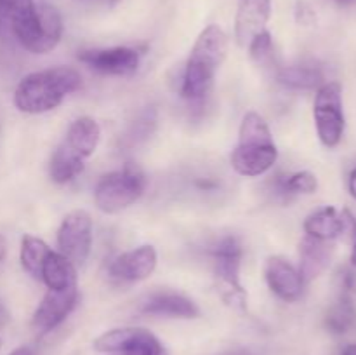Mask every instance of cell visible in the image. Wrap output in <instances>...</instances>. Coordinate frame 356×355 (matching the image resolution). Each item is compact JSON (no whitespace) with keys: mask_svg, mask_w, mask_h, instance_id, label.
<instances>
[{"mask_svg":"<svg viewBox=\"0 0 356 355\" xmlns=\"http://www.w3.org/2000/svg\"><path fill=\"white\" fill-rule=\"evenodd\" d=\"M0 37L14 38L33 54H45L63 37L61 14L33 0H0Z\"/></svg>","mask_w":356,"mask_h":355,"instance_id":"1","label":"cell"},{"mask_svg":"<svg viewBox=\"0 0 356 355\" xmlns=\"http://www.w3.org/2000/svg\"><path fill=\"white\" fill-rule=\"evenodd\" d=\"M80 86H82V77L70 66H56V68L33 72L17 84L14 104L24 113H45L58 108L63 100L68 94L79 90Z\"/></svg>","mask_w":356,"mask_h":355,"instance_id":"2","label":"cell"},{"mask_svg":"<svg viewBox=\"0 0 356 355\" xmlns=\"http://www.w3.org/2000/svg\"><path fill=\"white\" fill-rule=\"evenodd\" d=\"M228 54V35L218 24H209L195 42L183 75L181 94L188 101H202L211 90L216 73Z\"/></svg>","mask_w":356,"mask_h":355,"instance_id":"3","label":"cell"},{"mask_svg":"<svg viewBox=\"0 0 356 355\" xmlns=\"http://www.w3.org/2000/svg\"><path fill=\"white\" fill-rule=\"evenodd\" d=\"M278 150L266 120L256 111H249L240 124L238 145L232 153V166L247 178L263 176L275 166Z\"/></svg>","mask_w":356,"mask_h":355,"instance_id":"4","label":"cell"},{"mask_svg":"<svg viewBox=\"0 0 356 355\" xmlns=\"http://www.w3.org/2000/svg\"><path fill=\"white\" fill-rule=\"evenodd\" d=\"M101 127L94 118L80 117L70 125L61 145L52 153L49 174L54 183H68L83 171L86 160L96 152Z\"/></svg>","mask_w":356,"mask_h":355,"instance_id":"5","label":"cell"},{"mask_svg":"<svg viewBox=\"0 0 356 355\" xmlns=\"http://www.w3.org/2000/svg\"><path fill=\"white\" fill-rule=\"evenodd\" d=\"M243 249L236 237L226 235L212 249L214 261V277L218 282V291L226 305L243 312L247 306V294L240 284V265H242Z\"/></svg>","mask_w":356,"mask_h":355,"instance_id":"6","label":"cell"},{"mask_svg":"<svg viewBox=\"0 0 356 355\" xmlns=\"http://www.w3.org/2000/svg\"><path fill=\"white\" fill-rule=\"evenodd\" d=\"M146 176L138 167H124L108 173L94 188V202L106 214H117L138 202L145 194Z\"/></svg>","mask_w":356,"mask_h":355,"instance_id":"7","label":"cell"},{"mask_svg":"<svg viewBox=\"0 0 356 355\" xmlns=\"http://www.w3.org/2000/svg\"><path fill=\"white\" fill-rule=\"evenodd\" d=\"M313 117L320 141L327 148L339 145L346 125L343 111V89L339 82H327L316 89Z\"/></svg>","mask_w":356,"mask_h":355,"instance_id":"8","label":"cell"},{"mask_svg":"<svg viewBox=\"0 0 356 355\" xmlns=\"http://www.w3.org/2000/svg\"><path fill=\"white\" fill-rule=\"evenodd\" d=\"M94 350L115 355H167L159 338L143 327H117L94 340Z\"/></svg>","mask_w":356,"mask_h":355,"instance_id":"9","label":"cell"},{"mask_svg":"<svg viewBox=\"0 0 356 355\" xmlns=\"http://www.w3.org/2000/svg\"><path fill=\"white\" fill-rule=\"evenodd\" d=\"M59 253L73 265H82L92 247V219L87 211L68 212L58 230Z\"/></svg>","mask_w":356,"mask_h":355,"instance_id":"10","label":"cell"},{"mask_svg":"<svg viewBox=\"0 0 356 355\" xmlns=\"http://www.w3.org/2000/svg\"><path fill=\"white\" fill-rule=\"evenodd\" d=\"M79 301V289L76 285L68 289H49L47 294L40 301L31 317V327L38 336L54 331L59 324L66 320V317L73 312Z\"/></svg>","mask_w":356,"mask_h":355,"instance_id":"11","label":"cell"},{"mask_svg":"<svg viewBox=\"0 0 356 355\" xmlns=\"http://www.w3.org/2000/svg\"><path fill=\"white\" fill-rule=\"evenodd\" d=\"M79 59L103 75L131 77L138 72L141 52L134 47L89 49L80 52Z\"/></svg>","mask_w":356,"mask_h":355,"instance_id":"12","label":"cell"},{"mask_svg":"<svg viewBox=\"0 0 356 355\" xmlns=\"http://www.w3.org/2000/svg\"><path fill=\"white\" fill-rule=\"evenodd\" d=\"M264 275H266V282L270 285L271 292L277 298H280L282 301L294 303L301 299L306 282L302 281L299 268L289 263L285 258H268L266 267H264Z\"/></svg>","mask_w":356,"mask_h":355,"instance_id":"13","label":"cell"},{"mask_svg":"<svg viewBox=\"0 0 356 355\" xmlns=\"http://www.w3.org/2000/svg\"><path fill=\"white\" fill-rule=\"evenodd\" d=\"M156 251L153 246H139L122 253L110 265V277L120 282H141L155 271Z\"/></svg>","mask_w":356,"mask_h":355,"instance_id":"14","label":"cell"},{"mask_svg":"<svg viewBox=\"0 0 356 355\" xmlns=\"http://www.w3.org/2000/svg\"><path fill=\"white\" fill-rule=\"evenodd\" d=\"M271 16V0H238L235 37L238 45L249 47L257 33L266 30Z\"/></svg>","mask_w":356,"mask_h":355,"instance_id":"15","label":"cell"},{"mask_svg":"<svg viewBox=\"0 0 356 355\" xmlns=\"http://www.w3.org/2000/svg\"><path fill=\"white\" fill-rule=\"evenodd\" d=\"M141 312L146 315L169 317V319H197L200 317V308L193 299L174 291L152 292L143 303Z\"/></svg>","mask_w":356,"mask_h":355,"instance_id":"16","label":"cell"},{"mask_svg":"<svg viewBox=\"0 0 356 355\" xmlns=\"http://www.w3.org/2000/svg\"><path fill=\"white\" fill-rule=\"evenodd\" d=\"M301 277L305 282H312L313 278H316L318 275H322V271L327 270L330 260H332V247L329 246L327 240H318L313 239V237L306 235V239L301 242Z\"/></svg>","mask_w":356,"mask_h":355,"instance_id":"17","label":"cell"},{"mask_svg":"<svg viewBox=\"0 0 356 355\" xmlns=\"http://www.w3.org/2000/svg\"><path fill=\"white\" fill-rule=\"evenodd\" d=\"M40 281L47 285L49 289H68L76 285V268L68 258L63 256L61 253L51 251L47 260L44 261L42 267Z\"/></svg>","mask_w":356,"mask_h":355,"instance_id":"18","label":"cell"},{"mask_svg":"<svg viewBox=\"0 0 356 355\" xmlns=\"http://www.w3.org/2000/svg\"><path fill=\"white\" fill-rule=\"evenodd\" d=\"M305 232L318 240H334L343 235V216L336 207H322L305 219Z\"/></svg>","mask_w":356,"mask_h":355,"instance_id":"19","label":"cell"},{"mask_svg":"<svg viewBox=\"0 0 356 355\" xmlns=\"http://www.w3.org/2000/svg\"><path fill=\"white\" fill-rule=\"evenodd\" d=\"M277 80L284 87L292 90H312L323 86V73L318 66L296 65L280 68L277 73Z\"/></svg>","mask_w":356,"mask_h":355,"instance_id":"20","label":"cell"},{"mask_svg":"<svg viewBox=\"0 0 356 355\" xmlns=\"http://www.w3.org/2000/svg\"><path fill=\"white\" fill-rule=\"evenodd\" d=\"M51 251V247L38 237L24 235L23 240H21V265L31 277L40 278L44 261L47 260Z\"/></svg>","mask_w":356,"mask_h":355,"instance_id":"21","label":"cell"},{"mask_svg":"<svg viewBox=\"0 0 356 355\" xmlns=\"http://www.w3.org/2000/svg\"><path fill=\"white\" fill-rule=\"evenodd\" d=\"M356 326V308L350 296H341L339 301L329 310L325 327L334 334H346Z\"/></svg>","mask_w":356,"mask_h":355,"instance_id":"22","label":"cell"},{"mask_svg":"<svg viewBox=\"0 0 356 355\" xmlns=\"http://www.w3.org/2000/svg\"><path fill=\"white\" fill-rule=\"evenodd\" d=\"M316 188H318V180L309 171H299V173H294L277 181V194L285 198L299 194H315Z\"/></svg>","mask_w":356,"mask_h":355,"instance_id":"23","label":"cell"},{"mask_svg":"<svg viewBox=\"0 0 356 355\" xmlns=\"http://www.w3.org/2000/svg\"><path fill=\"white\" fill-rule=\"evenodd\" d=\"M249 52L250 58L254 59L259 65H264L270 59H273V38H271V33L268 30L261 31L256 37L250 40L249 44Z\"/></svg>","mask_w":356,"mask_h":355,"instance_id":"24","label":"cell"},{"mask_svg":"<svg viewBox=\"0 0 356 355\" xmlns=\"http://www.w3.org/2000/svg\"><path fill=\"white\" fill-rule=\"evenodd\" d=\"M298 17L301 23H309V21H313V17H315V14H313V10L309 9L306 3H301L299 2L298 6Z\"/></svg>","mask_w":356,"mask_h":355,"instance_id":"25","label":"cell"},{"mask_svg":"<svg viewBox=\"0 0 356 355\" xmlns=\"http://www.w3.org/2000/svg\"><path fill=\"white\" fill-rule=\"evenodd\" d=\"M9 319L10 317H9V312H7V308L3 305H0V331L7 326Z\"/></svg>","mask_w":356,"mask_h":355,"instance_id":"26","label":"cell"},{"mask_svg":"<svg viewBox=\"0 0 356 355\" xmlns=\"http://www.w3.org/2000/svg\"><path fill=\"white\" fill-rule=\"evenodd\" d=\"M6 254H7V242L3 239V235H0V270L3 267V261H6Z\"/></svg>","mask_w":356,"mask_h":355,"instance_id":"27","label":"cell"},{"mask_svg":"<svg viewBox=\"0 0 356 355\" xmlns=\"http://www.w3.org/2000/svg\"><path fill=\"white\" fill-rule=\"evenodd\" d=\"M9 355H37V352H35L31 347H19L16 348V350L10 352Z\"/></svg>","mask_w":356,"mask_h":355,"instance_id":"28","label":"cell"},{"mask_svg":"<svg viewBox=\"0 0 356 355\" xmlns=\"http://www.w3.org/2000/svg\"><path fill=\"white\" fill-rule=\"evenodd\" d=\"M348 188H350V194L351 197L356 198V167L351 171L350 174V183H348Z\"/></svg>","mask_w":356,"mask_h":355,"instance_id":"29","label":"cell"},{"mask_svg":"<svg viewBox=\"0 0 356 355\" xmlns=\"http://www.w3.org/2000/svg\"><path fill=\"white\" fill-rule=\"evenodd\" d=\"M341 355H356V343H351L348 345V347H344L343 354Z\"/></svg>","mask_w":356,"mask_h":355,"instance_id":"30","label":"cell"},{"mask_svg":"<svg viewBox=\"0 0 356 355\" xmlns=\"http://www.w3.org/2000/svg\"><path fill=\"white\" fill-rule=\"evenodd\" d=\"M339 6H353V3H356V0H336Z\"/></svg>","mask_w":356,"mask_h":355,"instance_id":"31","label":"cell"},{"mask_svg":"<svg viewBox=\"0 0 356 355\" xmlns=\"http://www.w3.org/2000/svg\"><path fill=\"white\" fill-rule=\"evenodd\" d=\"M225 355H250L249 352H243V350H235V352H228V354Z\"/></svg>","mask_w":356,"mask_h":355,"instance_id":"32","label":"cell"},{"mask_svg":"<svg viewBox=\"0 0 356 355\" xmlns=\"http://www.w3.org/2000/svg\"><path fill=\"white\" fill-rule=\"evenodd\" d=\"M351 263L356 267V237H355V246H353V254H351Z\"/></svg>","mask_w":356,"mask_h":355,"instance_id":"33","label":"cell"},{"mask_svg":"<svg viewBox=\"0 0 356 355\" xmlns=\"http://www.w3.org/2000/svg\"><path fill=\"white\" fill-rule=\"evenodd\" d=\"M0 348H2V340H0Z\"/></svg>","mask_w":356,"mask_h":355,"instance_id":"34","label":"cell"},{"mask_svg":"<svg viewBox=\"0 0 356 355\" xmlns=\"http://www.w3.org/2000/svg\"><path fill=\"white\" fill-rule=\"evenodd\" d=\"M113 2H118V0H113Z\"/></svg>","mask_w":356,"mask_h":355,"instance_id":"35","label":"cell"}]
</instances>
